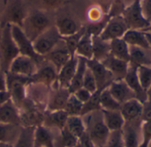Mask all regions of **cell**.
<instances>
[{
	"label": "cell",
	"mask_w": 151,
	"mask_h": 147,
	"mask_svg": "<svg viewBox=\"0 0 151 147\" xmlns=\"http://www.w3.org/2000/svg\"><path fill=\"white\" fill-rule=\"evenodd\" d=\"M82 118L86 127V133L96 147L104 146L111 131L104 123L102 110L88 114Z\"/></svg>",
	"instance_id": "obj_1"
},
{
	"label": "cell",
	"mask_w": 151,
	"mask_h": 147,
	"mask_svg": "<svg viewBox=\"0 0 151 147\" xmlns=\"http://www.w3.org/2000/svg\"><path fill=\"white\" fill-rule=\"evenodd\" d=\"M19 56V51L11 33V25L2 27L0 35V66L1 71L7 73L12 61Z\"/></svg>",
	"instance_id": "obj_2"
},
{
	"label": "cell",
	"mask_w": 151,
	"mask_h": 147,
	"mask_svg": "<svg viewBox=\"0 0 151 147\" xmlns=\"http://www.w3.org/2000/svg\"><path fill=\"white\" fill-rule=\"evenodd\" d=\"M50 26L51 22L49 16L43 11H35L26 17L21 28L27 38L34 42Z\"/></svg>",
	"instance_id": "obj_3"
},
{
	"label": "cell",
	"mask_w": 151,
	"mask_h": 147,
	"mask_svg": "<svg viewBox=\"0 0 151 147\" xmlns=\"http://www.w3.org/2000/svg\"><path fill=\"white\" fill-rule=\"evenodd\" d=\"M6 91L10 99L19 110L26 101V86L32 84L31 78L19 76L12 73H5Z\"/></svg>",
	"instance_id": "obj_4"
},
{
	"label": "cell",
	"mask_w": 151,
	"mask_h": 147,
	"mask_svg": "<svg viewBox=\"0 0 151 147\" xmlns=\"http://www.w3.org/2000/svg\"><path fill=\"white\" fill-rule=\"evenodd\" d=\"M121 16L124 19L128 29L143 31L150 26V24L143 16L141 0L132 1L131 4L125 8Z\"/></svg>",
	"instance_id": "obj_5"
},
{
	"label": "cell",
	"mask_w": 151,
	"mask_h": 147,
	"mask_svg": "<svg viewBox=\"0 0 151 147\" xmlns=\"http://www.w3.org/2000/svg\"><path fill=\"white\" fill-rule=\"evenodd\" d=\"M61 41L62 37L58 34L56 26H51L33 42L34 49L40 56L44 57L52 51Z\"/></svg>",
	"instance_id": "obj_6"
},
{
	"label": "cell",
	"mask_w": 151,
	"mask_h": 147,
	"mask_svg": "<svg viewBox=\"0 0 151 147\" xmlns=\"http://www.w3.org/2000/svg\"><path fill=\"white\" fill-rule=\"evenodd\" d=\"M11 33L13 41L16 43L17 48L19 51V55L26 56L34 59L37 63V64L42 63L44 58L40 56L35 51L33 42L27 38L21 27L15 25H11Z\"/></svg>",
	"instance_id": "obj_7"
},
{
	"label": "cell",
	"mask_w": 151,
	"mask_h": 147,
	"mask_svg": "<svg viewBox=\"0 0 151 147\" xmlns=\"http://www.w3.org/2000/svg\"><path fill=\"white\" fill-rule=\"evenodd\" d=\"M27 16L22 0H8L1 26H4L9 24L22 27Z\"/></svg>",
	"instance_id": "obj_8"
},
{
	"label": "cell",
	"mask_w": 151,
	"mask_h": 147,
	"mask_svg": "<svg viewBox=\"0 0 151 147\" xmlns=\"http://www.w3.org/2000/svg\"><path fill=\"white\" fill-rule=\"evenodd\" d=\"M128 30L127 24L122 16L110 18L106 26L99 34L100 38L106 41L123 38L126 32Z\"/></svg>",
	"instance_id": "obj_9"
},
{
	"label": "cell",
	"mask_w": 151,
	"mask_h": 147,
	"mask_svg": "<svg viewBox=\"0 0 151 147\" xmlns=\"http://www.w3.org/2000/svg\"><path fill=\"white\" fill-rule=\"evenodd\" d=\"M87 61V67L90 70L97 85V90H104L114 81V78L110 71L104 64L97 60L90 59Z\"/></svg>",
	"instance_id": "obj_10"
},
{
	"label": "cell",
	"mask_w": 151,
	"mask_h": 147,
	"mask_svg": "<svg viewBox=\"0 0 151 147\" xmlns=\"http://www.w3.org/2000/svg\"><path fill=\"white\" fill-rule=\"evenodd\" d=\"M37 63L26 56H18L11 64L8 72L19 76L31 78L38 69Z\"/></svg>",
	"instance_id": "obj_11"
},
{
	"label": "cell",
	"mask_w": 151,
	"mask_h": 147,
	"mask_svg": "<svg viewBox=\"0 0 151 147\" xmlns=\"http://www.w3.org/2000/svg\"><path fill=\"white\" fill-rule=\"evenodd\" d=\"M142 120L125 122L122 129L124 147H138L142 143Z\"/></svg>",
	"instance_id": "obj_12"
},
{
	"label": "cell",
	"mask_w": 151,
	"mask_h": 147,
	"mask_svg": "<svg viewBox=\"0 0 151 147\" xmlns=\"http://www.w3.org/2000/svg\"><path fill=\"white\" fill-rule=\"evenodd\" d=\"M57 78L58 71L49 62L48 64L42 65L41 68H38L36 72L31 77L33 84H40L47 87L57 83Z\"/></svg>",
	"instance_id": "obj_13"
},
{
	"label": "cell",
	"mask_w": 151,
	"mask_h": 147,
	"mask_svg": "<svg viewBox=\"0 0 151 147\" xmlns=\"http://www.w3.org/2000/svg\"><path fill=\"white\" fill-rule=\"evenodd\" d=\"M72 56L73 55L67 49L65 42L62 40L61 42L52 51H50L48 55H46L43 58L44 60L51 64L58 72L60 69L70 60Z\"/></svg>",
	"instance_id": "obj_14"
},
{
	"label": "cell",
	"mask_w": 151,
	"mask_h": 147,
	"mask_svg": "<svg viewBox=\"0 0 151 147\" xmlns=\"http://www.w3.org/2000/svg\"><path fill=\"white\" fill-rule=\"evenodd\" d=\"M78 61L79 58L77 56H73L70 60L60 69V71L58 72V78H57V84L58 87L66 88L68 89L74 74L77 70L78 66Z\"/></svg>",
	"instance_id": "obj_15"
},
{
	"label": "cell",
	"mask_w": 151,
	"mask_h": 147,
	"mask_svg": "<svg viewBox=\"0 0 151 147\" xmlns=\"http://www.w3.org/2000/svg\"><path fill=\"white\" fill-rule=\"evenodd\" d=\"M137 70H138V66L129 63L128 71L124 78V81L134 93L136 99H138L141 102L144 103L147 101V93L142 89L140 84Z\"/></svg>",
	"instance_id": "obj_16"
},
{
	"label": "cell",
	"mask_w": 151,
	"mask_h": 147,
	"mask_svg": "<svg viewBox=\"0 0 151 147\" xmlns=\"http://www.w3.org/2000/svg\"><path fill=\"white\" fill-rule=\"evenodd\" d=\"M143 110V103L138 99H132L121 104L120 113L125 122H133L136 120H142V115Z\"/></svg>",
	"instance_id": "obj_17"
},
{
	"label": "cell",
	"mask_w": 151,
	"mask_h": 147,
	"mask_svg": "<svg viewBox=\"0 0 151 147\" xmlns=\"http://www.w3.org/2000/svg\"><path fill=\"white\" fill-rule=\"evenodd\" d=\"M102 63L110 71L114 80H124L128 71L129 62L118 59L110 55Z\"/></svg>",
	"instance_id": "obj_18"
},
{
	"label": "cell",
	"mask_w": 151,
	"mask_h": 147,
	"mask_svg": "<svg viewBox=\"0 0 151 147\" xmlns=\"http://www.w3.org/2000/svg\"><path fill=\"white\" fill-rule=\"evenodd\" d=\"M70 95L71 93L66 88L58 87L55 89V91L51 94H50V98L46 105V111L51 112L65 110Z\"/></svg>",
	"instance_id": "obj_19"
},
{
	"label": "cell",
	"mask_w": 151,
	"mask_h": 147,
	"mask_svg": "<svg viewBox=\"0 0 151 147\" xmlns=\"http://www.w3.org/2000/svg\"><path fill=\"white\" fill-rule=\"evenodd\" d=\"M111 95L120 103L130 101L132 99H136L134 93L127 86L124 80H114L108 87Z\"/></svg>",
	"instance_id": "obj_20"
},
{
	"label": "cell",
	"mask_w": 151,
	"mask_h": 147,
	"mask_svg": "<svg viewBox=\"0 0 151 147\" xmlns=\"http://www.w3.org/2000/svg\"><path fill=\"white\" fill-rule=\"evenodd\" d=\"M68 117L69 116L65 110L51 111V112L46 111L44 113L42 126L50 130L61 131L65 127Z\"/></svg>",
	"instance_id": "obj_21"
},
{
	"label": "cell",
	"mask_w": 151,
	"mask_h": 147,
	"mask_svg": "<svg viewBox=\"0 0 151 147\" xmlns=\"http://www.w3.org/2000/svg\"><path fill=\"white\" fill-rule=\"evenodd\" d=\"M0 123L21 125L19 110L11 99L0 107Z\"/></svg>",
	"instance_id": "obj_22"
},
{
	"label": "cell",
	"mask_w": 151,
	"mask_h": 147,
	"mask_svg": "<svg viewBox=\"0 0 151 147\" xmlns=\"http://www.w3.org/2000/svg\"><path fill=\"white\" fill-rule=\"evenodd\" d=\"M123 40L129 45L139 47L146 50L151 51V46L146 36V33L142 30L128 29L123 36Z\"/></svg>",
	"instance_id": "obj_23"
},
{
	"label": "cell",
	"mask_w": 151,
	"mask_h": 147,
	"mask_svg": "<svg viewBox=\"0 0 151 147\" xmlns=\"http://www.w3.org/2000/svg\"><path fill=\"white\" fill-rule=\"evenodd\" d=\"M105 125L111 132L122 131L125 120L119 110H102Z\"/></svg>",
	"instance_id": "obj_24"
},
{
	"label": "cell",
	"mask_w": 151,
	"mask_h": 147,
	"mask_svg": "<svg viewBox=\"0 0 151 147\" xmlns=\"http://www.w3.org/2000/svg\"><path fill=\"white\" fill-rule=\"evenodd\" d=\"M129 63L136 66L151 67V51L143 49L139 47L129 46Z\"/></svg>",
	"instance_id": "obj_25"
},
{
	"label": "cell",
	"mask_w": 151,
	"mask_h": 147,
	"mask_svg": "<svg viewBox=\"0 0 151 147\" xmlns=\"http://www.w3.org/2000/svg\"><path fill=\"white\" fill-rule=\"evenodd\" d=\"M35 147H55L53 130L42 125L37 126L35 131Z\"/></svg>",
	"instance_id": "obj_26"
},
{
	"label": "cell",
	"mask_w": 151,
	"mask_h": 147,
	"mask_svg": "<svg viewBox=\"0 0 151 147\" xmlns=\"http://www.w3.org/2000/svg\"><path fill=\"white\" fill-rule=\"evenodd\" d=\"M55 26L62 38L73 35L76 33H78L81 28L74 19L68 17L58 19L56 21Z\"/></svg>",
	"instance_id": "obj_27"
},
{
	"label": "cell",
	"mask_w": 151,
	"mask_h": 147,
	"mask_svg": "<svg viewBox=\"0 0 151 147\" xmlns=\"http://www.w3.org/2000/svg\"><path fill=\"white\" fill-rule=\"evenodd\" d=\"M93 59L103 62L111 55L110 41H104L99 35H92Z\"/></svg>",
	"instance_id": "obj_28"
},
{
	"label": "cell",
	"mask_w": 151,
	"mask_h": 147,
	"mask_svg": "<svg viewBox=\"0 0 151 147\" xmlns=\"http://www.w3.org/2000/svg\"><path fill=\"white\" fill-rule=\"evenodd\" d=\"M75 56L86 60L93 59V42L92 34L86 32L79 41L75 49Z\"/></svg>",
	"instance_id": "obj_29"
},
{
	"label": "cell",
	"mask_w": 151,
	"mask_h": 147,
	"mask_svg": "<svg viewBox=\"0 0 151 147\" xmlns=\"http://www.w3.org/2000/svg\"><path fill=\"white\" fill-rule=\"evenodd\" d=\"M21 125L0 123V143L14 145L21 131Z\"/></svg>",
	"instance_id": "obj_30"
},
{
	"label": "cell",
	"mask_w": 151,
	"mask_h": 147,
	"mask_svg": "<svg viewBox=\"0 0 151 147\" xmlns=\"http://www.w3.org/2000/svg\"><path fill=\"white\" fill-rule=\"evenodd\" d=\"M111 45V55L118 59L129 62V45L123 40V38L113 40L110 41Z\"/></svg>",
	"instance_id": "obj_31"
},
{
	"label": "cell",
	"mask_w": 151,
	"mask_h": 147,
	"mask_svg": "<svg viewBox=\"0 0 151 147\" xmlns=\"http://www.w3.org/2000/svg\"><path fill=\"white\" fill-rule=\"evenodd\" d=\"M78 143L79 139L73 136L65 127L61 131H58V134L54 133L55 147H76Z\"/></svg>",
	"instance_id": "obj_32"
},
{
	"label": "cell",
	"mask_w": 151,
	"mask_h": 147,
	"mask_svg": "<svg viewBox=\"0 0 151 147\" xmlns=\"http://www.w3.org/2000/svg\"><path fill=\"white\" fill-rule=\"evenodd\" d=\"M79 61H78V66H77V70L76 72L74 74V77L68 87V91L71 94L74 93L77 90L81 89L82 87V84H83V78H84V75L87 70V61L84 58L81 57H78Z\"/></svg>",
	"instance_id": "obj_33"
},
{
	"label": "cell",
	"mask_w": 151,
	"mask_h": 147,
	"mask_svg": "<svg viewBox=\"0 0 151 147\" xmlns=\"http://www.w3.org/2000/svg\"><path fill=\"white\" fill-rule=\"evenodd\" d=\"M35 128L33 126H22L13 147H35Z\"/></svg>",
	"instance_id": "obj_34"
},
{
	"label": "cell",
	"mask_w": 151,
	"mask_h": 147,
	"mask_svg": "<svg viewBox=\"0 0 151 147\" xmlns=\"http://www.w3.org/2000/svg\"><path fill=\"white\" fill-rule=\"evenodd\" d=\"M65 128L78 139L81 138L86 133V127L82 116H69Z\"/></svg>",
	"instance_id": "obj_35"
},
{
	"label": "cell",
	"mask_w": 151,
	"mask_h": 147,
	"mask_svg": "<svg viewBox=\"0 0 151 147\" xmlns=\"http://www.w3.org/2000/svg\"><path fill=\"white\" fill-rule=\"evenodd\" d=\"M100 105L102 110H119L121 104L111 95L108 87L101 92Z\"/></svg>",
	"instance_id": "obj_36"
},
{
	"label": "cell",
	"mask_w": 151,
	"mask_h": 147,
	"mask_svg": "<svg viewBox=\"0 0 151 147\" xmlns=\"http://www.w3.org/2000/svg\"><path fill=\"white\" fill-rule=\"evenodd\" d=\"M102 91L103 90H97L96 92L92 93L90 99L86 103L83 104V108L81 110V116H84L90 114L92 112L102 110L101 105H100V95H101Z\"/></svg>",
	"instance_id": "obj_37"
},
{
	"label": "cell",
	"mask_w": 151,
	"mask_h": 147,
	"mask_svg": "<svg viewBox=\"0 0 151 147\" xmlns=\"http://www.w3.org/2000/svg\"><path fill=\"white\" fill-rule=\"evenodd\" d=\"M82 108L83 103H81L73 94H71L65 108V111L67 113L68 116H79L81 114Z\"/></svg>",
	"instance_id": "obj_38"
},
{
	"label": "cell",
	"mask_w": 151,
	"mask_h": 147,
	"mask_svg": "<svg viewBox=\"0 0 151 147\" xmlns=\"http://www.w3.org/2000/svg\"><path fill=\"white\" fill-rule=\"evenodd\" d=\"M86 32H87V28L86 27H81L80 29V31L78 33H76L75 34L68 36V37L62 38V40L65 42L67 49L70 51V53L73 56L75 55V49H76V47H77V45L79 43V41L81 40V38L83 36V34Z\"/></svg>",
	"instance_id": "obj_39"
},
{
	"label": "cell",
	"mask_w": 151,
	"mask_h": 147,
	"mask_svg": "<svg viewBox=\"0 0 151 147\" xmlns=\"http://www.w3.org/2000/svg\"><path fill=\"white\" fill-rule=\"evenodd\" d=\"M138 78L142 89L147 93L151 86V67L139 66L137 70Z\"/></svg>",
	"instance_id": "obj_40"
},
{
	"label": "cell",
	"mask_w": 151,
	"mask_h": 147,
	"mask_svg": "<svg viewBox=\"0 0 151 147\" xmlns=\"http://www.w3.org/2000/svg\"><path fill=\"white\" fill-rule=\"evenodd\" d=\"M82 87L85 88L86 90L89 91L91 93H94L95 92L97 91L96 81L95 77L93 76L92 72L90 71V70L88 68H87L86 72H85V75H84Z\"/></svg>",
	"instance_id": "obj_41"
},
{
	"label": "cell",
	"mask_w": 151,
	"mask_h": 147,
	"mask_svg": "<svg viewBox=\"0 0 151 147\" xmlns=\"http://www.w3.org/2000/svg\"><path fill=\"white\" fill-rule=\"evenodd\" d=\"M87 16H88V20L91 22V24L99 23L104 19L103 10L100 6H97V5L90 7L88 11Z\"/></svg>",
	"instance_id": "obj_42"
},
{
	"label": "cell",
	"mask_w": 151,
	"mask_h": 147,
	"mask_svg": "<svg viewBox=\"0 0 151 147\" xmlns=\"http://www.w3.org/2000/svg\"><path fill=\"white\" fill-rule=\"evenodd\" d=\"M104 147H124L122 131L111 132L108 141Z\"/></svg>",
	"instance_id": "obj_43"
},
{
	"label": "cell",
	"mask_w": 151,
	"mask_h": 147,
	"mask_svg": "<svg viewBox=\"0 0 151 147\" xmlns=\"http://www.w3.org/2000/svg\"><path fill=\"white\" fill-rule=\"evenodd\" d=\"M142 140L150 144L151 142V120L142 122Z\"/></svg>",
	"instance_id": "obj_44"
},
{
	"label": "cell",
	"mask_w": 151,
	"mask_h": 147,
	"mask_svg": "<svg viewBox=\"0 0 151 147\" xmlns=\"http://www.w3.org/2000/svg\"><path fill=\"white\" fill-rule=\"evenodd\" d=\"M141 6L144 18L151 26V0H141Z\"/></svg>",
	"instance_id": "obj_45"
},
{
	"label": "cell",
	"mask_w": 151,
	"mask_h": 147,
	"mask_svg": "<svg viewBox=\"0 0 151 147\" xmlns=\"http://www.w3.org/2000/svg\"><path fill=\"white\" fill-rule=\"evenodd\" d=\"M81 103H86L89 99H90V97H91V95H92V93L89 92V91H88V90H86L85 88H83V87H81V89H79V90H77L74 93H73Z\"/></svg>",
	"instance_id": "obj_46"
},
{
	"label": "cell",
	"mask_w": 151,
	"mask_h": 147,
	"mask_svg": "<svg viewBox=\"0 0 151 147\" xmlns=\"http://www.w3.org/2000/svg\"><path fill=\"white\" fill-rule=\"evenodd\" d=\"M151 120V101H146L143 103V110L142 115V121H149Z\"/></svg>",
	"instance_id": "obj_47"
},
{
	"label": "cell",
	"mask_w": 151,
	"mask_h": 147,
	"mask_svg": "<svg viewBox=\"0 0 151 147\" xmlns=\"http://www.w3.org/2000/svg\"><path fill=\"white\" fill-rule=\"evenodd\" d=\"M79 146L80 147H96L87 133H85L81 138H79Z\"/></svg>",
	"instance_id": "obj_48"
},
{
	"label": "cell",
	"mask_w": 151,
	"mask_h": 147,
	"mask_svg": "<svg viewBox=\"0 0 151 147\" xmlns=\"http://www.w3.org/2000/svg\"><path fill=\"white\" fill-rule=\"evenodd\" d=\"M42 3L48 8L53 9L58 7L62 3V0H42Z\"/></svg>",
	"instance_id": "obj_49"
},
{
	"label": "cell",
	"mask_w": 151,
	"mask_h": 147,
	"mask_svg": "<svg viewBox=\"0 0 151 147\" xmlns=\"http://www.w3.org/2000/svg\"><path fill=\"white\" fill-rule=\"evenodd\" d=\"M0 92H6V78L5 73L0 71Z\"/></svg>",
	"instance_id": "obj_50"
},
{
	"label": "cell",
	"mask_w": 151,
	"mask_h": 147,
	"mask_svg": "<svg viewBox=\"0 0 151 147\" xmlns=\"http://www.w3.org/2000/svg\"><path fill=\"white\" fill-rule=\"evenodd\" d=\"M8 100H10V95L7 93V91L6 92H0V107L4 102H6Z\"/></svg>",
	"instance_id": "obj_51"
},
{
	"label": "cell",
	"mask_w": 151,
	"mask_h": 147,
	"mask_svg": "<svg viewBox=\"0 0 151 147\" xmlns=\"http://www.w3.org/2000/svg\"><path fill=\"white\" fill-rule=\"evenodd\" d=\"M147 101H151V86L147 91Z\"/></svg>",
	"instance_id": "obj_52"
},
{
	"label": "cell",
	"mask_w": 151,
	"mask_h": 147,
	"mask_svg": "<svg viewBox=\"0 0 151 147\" xmlns=\"http://www.w3.org/2000/svg\"><path fill=\"white\" fill-rule=\"evenodd\" d=\"M150 146V143L145 142V141H142V143L140 144V146L138 147H149Z\"/></svg>",
	"instance_id": "obj_53"
},
{
	"label": "cell",
	"mask_w": 151,
	"mask_h": 147,
	"mask_svg": "<svg viewBox=\"0 0 151 147\" xmlns=\"http://www.w3.org/2000/svg\"><path fill=\"white\" fill-rule=\"evenodd\" d=\"M0 147H13V146H12V145H10V144L0 143Z\"/></svg>",
	"instance_id": "obj_54"
},
{
	"label": "cell",
	"mask_w": 151,
	"mask_h": 147,
	"mask_svg": "<svg viewBox=\"0 0 151 147\" xmlns=\"http://www.w3.org/2000/svg\"><path fill=\"white\" fill-rule=\"evenodd\" d=\"M145 33H146V36H147V38L149 40V42H150L151 46V33H148V32H145Z\"/></svg>",
	"instance_id": "obj_55"
},
{
	"label": "cell",
	"mask_w": 151,
	"mask_h": 147,
	"mask_svg": "<svg viewBox=\"0 0 151 147\" xmlns=\"http://www.w3.org/2000/svg\"><path fill=\"white\" fill-rule=\"evenodd\" d=\"M143 32H148V33H151V26H149L148 28H146L145 30H143Z\"/></svg>",
	"instance_id": "obj_56"
},
{
	"label": "cell",
	"mask_w": 151,
	"mask_h": 147,
	"mask_svg": "<svg viewBox=\"0 0 151 147\" xmlns=\"http://www.w3.org/2000/svg\"><path fill=\"white\" fill-rule=\"evenodd\" d=\"M7 1H8V0H4V4H6V3H7Z\"/></svg>",
	"instance_id": "obj_57"
},
{
	"label": "cell",
	"mask_w": 151,
	"mask_h": 147,
	"mask_svg": "<svg viewBox=\"0 0 151 147\" xmlns=\"http://www.w3.org/2000/svg\"><path fill=\"white\" fill-rule=\"evenodd\" d=\"M0 26H1V21H0ZM0 35H1V32H0Z\"/></svg>",
	"instance_id": "obj_58"
},
{
	"label": "cell",
	"mask_w": 151,
	"mask_h": 147,
	"mask_svg": "<svg viewBox=\"0 0 151 147\" xmlns=\"http://www.w3.org/2000/svg\"><path fill=\"white\" fill-rule=\"evenodd\" d=\"M0 71H1V66H0Z\"/></svg>",
	"instance_id": "obj_59"
}]
</instances>
